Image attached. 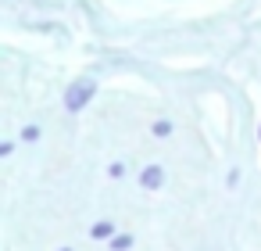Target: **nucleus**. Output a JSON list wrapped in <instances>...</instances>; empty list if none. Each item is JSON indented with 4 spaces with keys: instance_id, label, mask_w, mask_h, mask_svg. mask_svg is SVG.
<instances>
[{
    "instance_id": "obj_6",
    "label": "nucleus",
    "mask_w": 261,
    "mask_h": 251,
    "mask_svg": "<svg viewBox=\"0 0 261 251\" xmlns=\"http://www.w3.org/2000/svg\"><path fill=\"white\" fill-rule=\"evenodd\" d=\"M36 136H40V129H36V126H29V129L22 133V140H36Z\"/></svg>"
},
{
    "instance_id": "obj_7",
    "label": "nucleus",
    "mask_w": 261,
    "mask_h": 251,
    "mask_svg": "<svg viewBox=\"0 0 261 251\" xmlns=\"http://www.w3.org/2000/svg\"><path fill=\"white\" fill-rule=\"evenodd\" d=\"M65 251H72V247H65Z\"/></svg>"
},
{
    "instance_id": "obj_2",
    "label": "nucleus",
    "mask_w": 261,
    "mask_h": 251,
    "mask_svg": "<svg viewBox=\"0 0 261 251\" xmlns=\"http://www.w3.org/2000/svg\"><path fill=\"white\" fill-rule=\"evenodd\" d=\"M140 183H143V190H158V187L165 183V169H161V165H147V169L140 172Z\"/></svg>"
},
{
    "instance_id": "obj_3",
    "label": "nucleus",
    "mask_w": 261,
    "mask_h": 251,
    "mask_svg": "<svg viewBox=\"0 0 261 251\" xmlns=\"http://www.w3.org/2000/svg\"><path fill=\"white\" fill-rule=\"evenodd\" d=\"M129 247H133V237L129 233H122V237L111 240V251H129Z\"/></svg>"
},
{
    "instance_id": "obj_5",
    "label": "nucleus",
    "mask_w": 261,
    "mask_h": 251,
    "mask_svg": "<svg viewBox=\"0 0 261 251\" xmlns=\"http://www.w3.org/2000/svg\"><path fill=\"white\" fill-rule=\"evenodd\" d=\"M168 133H172L168 122H154V136H168Z\"/></svg>"
},
{
    "instance_id": "obj_4",
    "label": "nucleus",
    "mask_w": 261,
    "mask_h": 251,
    "mask_svg": "<svg viewBox=\"0 0 261 251\" xmlns=\"http://www.w3.org/2000/svg\"><path fill=\"white\" fill-rule=\"evenodd\" d=\"M115 233V222H97L93 226V237H111Z\"/></svg>"
},
{
    "instance_id": "obj_1",
    "label": "nucleus",
    "mask_w": 261,
    "mask_h": 251,
    "mask_svg": "<svg viewBox=\"0 0 261 251\" xmlns=\"http://www.w3.org/2000/svg\"><path fill=\"white\" fill-rule=\"evenodd\" d=\"M93 94H97V79H75L72 86H68V94H65V108L68 111H83L90 101H93Z\"/></svg>"
}]
</instances>
